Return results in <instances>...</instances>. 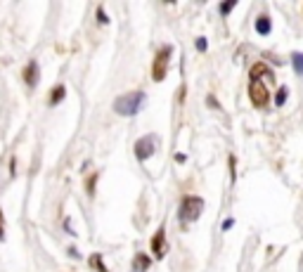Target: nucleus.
Returning a JSON list of instances; mask_svg holds the SVG:
<instances>
[{"label":"nucleus","mask_w":303,"mask_h":272,"mask_svg":"<svg viewBox=\"0 0 303 272\" xmlns=\"http://www.w3.org/2000/svg\"><path fill=\"white\" fill-rule=\"evenodd\" d=\"M291 62H294V71L298 76H303V52H294L291 55Z\"/></svg>","instance_id":"9b49d317"},{"label":"nucleus","mask_w":303,"mask_h":272,"mask_svg":"<svg viewBox=\"0 0 303 272\" xmlns=\"http://www.w3.org/2000/svg\"><path fill=\"white\" fill-rule=\"evenodd\" d=\"M154 147H156V142H154V137H152V135L140 137V140H137V144H135V156L140 161H147L149 156L154 154Z\"/></svg>","instance_id":"39448f33"},{"label":"nucleus","mask_w":303,"mask_h":272,"mask_svg":"<svg viewBox=\"0 0 303 272\" xmlns=\"http://www.w3.org/2000/svg\"><path fill=\"white\" fill-rule=\"evenodd\" d=\"M204 211V199L201 197H185L183 204H180V223L187 225V223H194Z\"/></svg>","instance_id":"f03ea898"},{"label":"nucleus","mask_w":303,"mask_h":272,"mask_svg":"<svg viewBox=\"0 0 303 272\" xmlns=\"http://www.w3.org/2000/svg\"><path fill=\"white\" fill-rule=\"evenodd\" d=\"M232 7H235V3H223V5H220V12H223V14H228L230 10H232Z\"/></svg>","instance_id":"dca6fc26"},{"label":"nucleus","mask_w":303,"mask_h":272,"mask_svg":"<svg viewBox=\"0 0 303 272\" xmlns=\"http://www.w3.org/2000/svg\"><path fill=\"white\" fill-rule=\"evenodd\" d=\"M149 263H152V260H149V256H145V254H137V258H135V263H133V272H145L149 267Z\"/></svg>","instance_id":"1a4fd4ad"},{"label":"nucleus","mask_w":303,"mask_h":272,"mask_svg":"<svg viewBox=\"0 0 303 272\" xmlns=\"http://www.w3.org/2000/svg\"><path fill=\"white\" fill-rule=\"evenodd\" d=\"M171 52H173L171 45H164V48L159 50V55H156V59H154V67H152V76H154V80H164L168 59H171Z\"/></svg>","instance_id":"7ed1b4c3"},{"label":"nucleus","mask_w":303,"mask_h":272,"mask_svg":"<svg viewBox=\"0 0 303 272\" xmlns=\"http://www.w3.org/2000/svg\"><path fill=\"white\" fill-rule=\"evenodd\" d=\"M197 50H199V52H204V50H206V40H204V38H199V40H197Z\"/></svg>","instance_id":"f3484780"},{"label":"nucleus","mask_w":303,"mask_h":272,"mask_svg":"<svg viewBox=\"0 0 303 272\" xmlns=\"http://www.w3.org/2000/svg\"><path fill=\"white\" fill-rule=\"evenodd\" d=\"M249 95H251V102H254L256 107H266V102H268V88H266V83H263V80L251 78Z\"/></svg>","instance_id":"20e7f679"},{"label":"nucleus","mask_w":303,"mask_h":272,"mask_svg":"<svg viewBox=\"0 0 303 272\" xmlns=\"http://www.w3.org/2000/svg\"><path fill=\"white\" fill-rule=\"evenodd\" d=\"M164 239H166V232H164V229H159L154 235V239H152V251H154L156 258H164V256H166V241Z\"/></svg>","instance_id":"0eeeda50"},{"label":"nucleus","mask_w":303,"mask_h":272,"mask_svg":"<svg viewBox=\"0 0 303 272\" xmlns=\"http://www.w3.org/2000/svg\"><path fill=\"white\" fill-rule=\"evenodd\" d=\"M270 17L268 14H260L258 19H256V31L260 33V36H266V33H270Z\"/></svg>","instance_id":"6e6552de"},{"label":"nucleus","mask_w":303,"mask_h":272,"mask_svg":"<svg viewBox=\"0 0 303 272\" xmlns=\"http://www.w3.org/2000/svg\"><path fill=\"white\" fill-rule=\"evenodd\" d=\"M5 239V220H3V211H0V241Z\"/></svg>","instance_id":"2eb2a0df"},{"label":"nucleus","mask_w":303,"mask_h":272,"mask_svg":"<svg viewBox=\"0 0 303 272\" xmlns=\"http://www.w3.org/2000/svg\"><path fill=\"white\" fill-rule=\"evenodd\" d=\"M260 74H266L268 78H270V76H272V71L266 67V64H256V67L251 69V78H258V80H260Z\"/></svg>","instance_id":"9d476101"},{"label":"nucleus","mask_w":303,"mask_h":272,"mask_svg":"<svg viewBox=\"0 0 303 272\" xmlns=\"http://www.w3.org/2000/svg\"><path fill=\"white\" fill-rule=\"evenodd\" d=\"M38 78H41V71H38V62H29L24 69V80L29 88H36L38 86Z\"/></svg>","instance_id":"423d86ee"},{"label":"nucleus","mask_w":303,"mask_h":272,"mask_svg":"<svg viewBox=\"0 0 303 272\" xmlns=\"http://www.w3.org/2000/svg\"><path fill=\"white\" fill-rule=\"evenodd\" d=\"M145 104V93H126L121 97L114 99V112L121 114V116H135Z\"/></svg>","instance_id":"f257e3e1"},{"label":"nucleus","mask_w":303,"mask_h":272,"mask_svg":"<svg viewBox=\"0 0 303 272\" xmlns=\"http://www.w3.org/2000/svg\"><path fill=\"white\" fill-rule=\"evenodd\" d=\"M287 95H289V90H287V88H279V93H277V97H275V102L282 107V104H285V99H287Z\"/></svg>","instance_id":"4468645a"},{"label":"nucleus","mask_w":303,"mask_h":272,"mask_svg":"<svg viewBox=\"0 0 303 272\" xmlns=\"http://www.w3.org/2000/svg\"><path fill=\"white\" fill-rule=\"evenodd\" d=\"M64 86H57V88H52V97H50V104H57V102H62L64 99Z\"/></svg>","instance_id":"f8f14e48"},{"label":"nucleus","mask_w":303,"mask_h":272,"mask_svg":"<svg viewBox=\"0 0 303 272\" xmlns=\"http://www.w3.org/2000/svg\"><path fill=\"white\" fill-rule=\"evenodd\" d=\"M232 225H235V220H232V218H230V220H225V223H223V229H225V232H228V229L232 227Z\"/></svg>","instance_id":"a211bd4d"},{"label":"nucleus","mask_w":303,"mask_h":272,"mask_svg":"<svg viewBox=\"0 0 303 272\" xmlns=\"http://www.w3.org/2000/svg\"><path fill=\"white\" fill-rule=\"evenodd\" d=\"M90 265H93V267H97L99 272H107V267L102 265V258H99L97 254H93V256H90Z\"/></svg>","instance_id":"ddd939ff"}]
</instances>
